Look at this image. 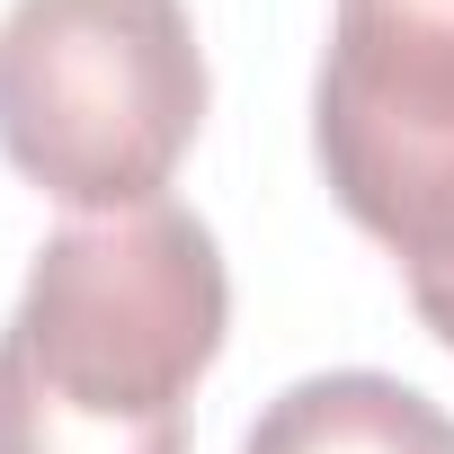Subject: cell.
Returning a JSON list of instances; mask_svg holds the SVG:
<instances>
[{"mask_svg": "<svg viewBox=\"0 0 454 454\" xmlns=\"http://www.w3.org/2000/svg\"><path fill=\"white\" fill-rule=\"evenodd\" d=\"M232 286L205 214H90L36 250L0 330V454H187V392L223 356Z\"/></svg>", "mask_w": 454, "mask_h": 454, "instance_id": "cell-1", "label": "cell"}, {"mask_svg": "<svg viewBox=\"0 0 454 454\" xmlns=\"http://www.w3.org/2000/svg\"><path fill=\"white\" fill-rule=\"evenodd\" d=\"M205 125L187 0H10L0 19V152L72 214L160 205Z\"/></svg>", "mask_w": 454, "mask_h": 454, "instance_id": "cell-2", "label": "cell"}, {"mask_svg": "<svg viewBox=\"0 0 454 454\" xmlns=\"http://www.w3.org/2000/svg\"><path fill=\"white\" fill-rule=\"evenodd\" d=\"M312 152L348 223L410 277L454 268V0H339Z\"/></svg>", "mask_w": 454, "mask_h": 454, "instance_id": "cell-3", "label": "cell"}, {"mask_svg": "<svg viewBox=\"0 0 454 454\" xmlns=\"http://www.w3.org/2000/svg\"><path fill=\"white\" fill-rule=\"evenodd\" d=\"M241 454H454V419L401 374H303L286 383Z\"/></svg>", "mask_w": 454, "mask_h": 454, "instance_id": "cell-4", "label": "cell"}, {"mask_svg": "<svg viewBox=\"0 0 454 454\" xmlns=\"http://www.w3.org/2000/svg\"><path fill=\"white\" fill-rule=\"evenodd\" d=\"M410 303H419V321L454 348V268H436V277H410Z\"/></svg>", "mask_w": 454, "mask_h": 454, "instance_id": "cell-5", "label": "cell"}]
</instances>
